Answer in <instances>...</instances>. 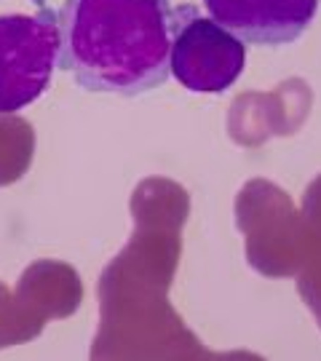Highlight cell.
Segmentation results:
<instances>
[{"instance_id": "obj_4", "label": "cell", "mask_w": 321, "mask_h": 361, "mask_svg": "<svg viewBox=\"0 0 321 361\" xmlns=\"http://www.w3.org/2000/svg\"><path fill=\"white\" fill-rule=\"evenodd\" d=\"M209 16L252 46H289L319 13V0H204Z\"/></svg>"}, {"instance_id": "obj_2", "label": "cell", "mask_w": 321, "mask_h": 361, "mask_svg": "<svg viewBox=\"0 0 321 361\" xmlns=\"http://www.w3.org/2000/svg\"><path fill=\"white\" fill-rule=\"evenodd\" d=\"M244 67V40L193 3L171 8L169 70L180 86L195 94H222L241 78Z\"/></svg>"}, {"instance_id": "obj_1", "label": "cell", "mask_w": 321, "mask_h": 361, "mask_svg": "<svg viewBox=\"0 0 321 361\" xmlns=\"http://www.w3.org/2000/svg\"><path fill=\"white\" fill-rule=\"evenodd\" d=\"M56 27L59 67L80 89L137 97L171 75L169 0H64Z\"/></svg>"}, {"instance_id": "obj_5", "label": "cell", "mask_w": 321, "mask_h": 361, "mask_svg": "<svg viewBox=\"0 0 321 361\" xmlns=\"http://www.w3.org/2000/svg\"><path fill=\"white\" fill-rule=\"evenodd\" d=\"M35 3H38V6H46V0H35Z\"/></svg>"}, {"instance_id": "obj_3", "label": "cell", "mask_w": 321, "mask_h": 361, "mask_svg": "<svg viewBox=\"0 0 321 361\" xmlns=\"http://www.w3.org/2000/svg\"><path fill=\"white\" fill-rule=\"evenodd\" d=\"M59 67L56 11L0 16V113H19L38 102Z\"/></svg>"}]
</instances>
